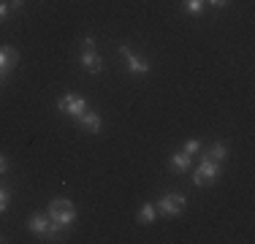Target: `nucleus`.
<instances>
[{
    "mask_svg": "<svg viewBox=\"0 0 255 244\" xmlns=\"http://www.w3.org/2000/svg\"><path fill=\"white\" fill-rule=\"evenodd\" d=\"M49 217L57 220L60 225H68V223H74L76 209H74V204H71L68 198H54L49 204Z\"/></svg>",
    "mask_w": 255,
    "mask_h": 244,
    "instance_id": "f257e3e1",
    "label": "nucleus"
},
{
    "mask_svg": "<svg viewBox=\"0 0 255 244\" xmlns=\"http://www.w3.org/2000/svg\"><path fill=\"white\" fill-rule=\"evenodd\" d=\"M217 176H220L217 163L215 160H204L201 166L196 168V174H193V182H196L198 187H209L212 182H217Z\"/></svg>",
    "mask_w": 255,
    "mask_h": 244,
    "instance_id": "f03ea898",
    "label": "nucleus"
},
{
    "mask_svg": "<svg viewBox=\"0 0 255 244\" xmlns=\"http://www.w3.org/2000/svg\"><path fill=\"white\" fill-rule=\"evenodd\" d=\"M157 209H160L166 217H177L179 212L185 209V195L182 193H166L160 198V204H157Z\"/></svg>",
    "mask_w": 255,
    "mask_h": 244,
    "instance_id": "7ed1b4c3",
    "label": "nucleus"
},
{
    "mask_svg": "<svg viewBox=\"0 0 255 244\" xmlns=\"http://www.w3.org/2000/svg\"><path fill=\"white\" fill-rule=\"evenodd\" d=\"M57 106H60V112L71 114V117H76V120L87 112V101H84L82 95H65V98L57 101Z\"/></svg>",
    "mask_w": 255,
    "mask_h": 244,
    "instance_id": "20e7f679",
    "label": "nucleus"
},
{
    "mask_svg": "<svg viewBox=\"0 0 255 244\" xmlns=\"http://www.w3.org/2000/svg\"><path fill=\"white\" fill-rule=\"evenodd\" d=\"M120 54L128 60V71H130V73H149V63H147V60H141V57H136V54H133L125 44L120 46Z\"/></svg>",
    "mask_w": 255,
    "mask_h": 244,
    "instance_id": "39448f33",
    "label": "nucleus"
},
{
    "mask_svg": "<svg viewBox=\"0 0 255 244\" xmlns=\"http://www.w3.org/2000/svg\"><path fill=\"white\" fill-rule=\"evenodd\" d=\"M16 63H19V52H16L14 46H3V49H0V73L14 71Z\"/></svg>",
    "mask_w": 255,
    "mask_h": 244,
    "instance_id": "423d86ee",
    "label": "nucleus"
},
{
    "mask_svg": "<svg viewBox=\"0 0 255 244\" xmlns=\"http://www.w3.org/2000/svg\"><path fill=\"white\" fill-rule=\"evenodd\" d=\"M82 65L87 68L90 73H101V68H103V60L95 54V49H84L82 52Z\"/></svg>",
    "mask_w": 255,
    "mask_h": 244,
    "instance_id": "0eeeda50",
    "label": "nucleus"
},
{
    "mask_svg": "<svg viewBox=\"0 0 255 244\" xmlns=\"http://www.w3.org/2000/svg\"><path fill=\"white\" fill-rule=\"evenodd\" d=\"M79 122H82V127L87 133H98L101 130V117L95 112H84L82 117H79Z\"/></svg>",
    "mask_w": 255,
    "mask_h": 244,
    "instance_id": "6e6552de",
    "label": "nucleus"
},
{
    "mask_svg": "<svg viewBox=\"0 0 255 244\" xmlns=\"http://www.w3.org/2000/svg\"><path fill=\"white\" fill-rule=\"evenodd\" d=\"M46 225H49V220H46L44 215H33L30 217V223H27V228L33 231V234H38V236H44V231H46Z\"/></svg>",
    "mask_w": 255,
    "mask_h": 244,
    "instance_id": "1a4fd4ad",
    "label": "nucleus"
},
{
    "mask_svg": "<svg viewBox=\"0 0 255 244\" xmlns=\"http://www.w3.org/2000/svg\"><path fill=\"white\" fill-rule=\"evenodd\" d=\"M155 217H157V209H155L152 204H144L141 212H138V223L149 225V223H155Z\"/></svg>",
    "mask_w": 255,
    "mask_h": 244,
    "instance_id": "9d476101",
    "label": "nucleus"
},
{
    "mask_svg": "<svg viewBox=\"0 0 255 244\" xmlns=\"http://www.w3.org/2000/svg\"><path fill=\"white\" fill-rule=\"evenodd\" d=\"M223 157H226V146H223V144H212L209 152L204 155V160H223Z\"/></svg>",
    "mask_w": 255,
    "mask_h": 244,
    "instance_id": "9b49d317",
    "label": "nucleus"
},
{
    "mask_svg": "<svg viewBox=\"0 0 255 244\" xmlns=\"http://www.w3.org/2000/svg\"><path fill=\"white\" fill-rule=\"evenodd\" d=\"M171 166L179 168V171H187V168H190V155H185V152L174 155V157H171Z\"/></svg>",
    "mask_w": 255,
    "mask_h": 244,
    "instance_id": "f8f14e48",
    "label": "nucleus"
},
{
    "mask_svg": "<svg viewBox=\"0 0 255 244\" xmlns=\"http://www.w3.org/2000/svg\"><path fill=\"white\" fill-rule=\"evenodd\" d=\"M60 231H63V225H60V223H57V220H54V223H49V225H46V231H44V236H46V239H49V242H57V236H60Z\"/></svg>",
    "mask_w": 255,
    "mask_h": 244,
    "instance_id": "ddd939ff",
    "label": "nucleus"
},
{
    "mask_svg": "<svg viewBox=\"0 0 255 244\" xmlns=\"http://www.w3.org/2000/svg\"><path fill=\"white\" fill-rule=\"evenodd\" d=\"M185 8L190 11V14H201V8H204V0H185Z\"/></svg>",
    "mask_w": 255,
    "mask_h": 244,
    "instance_id": "4468645a",
    "label": "nucleus"
},
{
    "mask_svg": "<svg viewBox=\"0 0 255 244\" xmlns=\"http://www.w3.org/2000/svg\"><path fill=\"white\" fill-rule=\"evenodd\" d=\"M198 149H201V144H198L196 138H193V141H187V144H185V149H182V152H185V155H190V157H193V155H196Z\"/></svg>",
    "mask_w": 255,
    "mask_h": 244,
    "instance_id": "2eb2a0df",
    "label": "nucleus"
},
{
    "mask_svg": "<svg viewBox=\"0 0 255 244\" xmlns=\"http://www.w3.org/2000/svg\"><path fill=\"white\" fill-rule=\"evenodd\" d=\"M5 206H8V190L0 187V212H5Z\"/></svg>",
    "mask_w": 255,
    "mask_h": 244,
    "instance_id": "dca6fc26",
    "label": "nucleus"
},
{
    "mask_svg": "<svg viewBox=\"0 0 255 244\" xmlns=\"http://www.w3.org/2000/svg\"><path fill=\"white\" fill-rule=\"evenodd\" d=\"M5 16H8V3H0V22H3Z\"/></svg>",
    "mask_w": 255,
    "mask_h": 244,
    "instance_id": "f3484780",
    "label": "nucleus"
},
{
    "mask_svg": "<svg viewBox=\"0 0 255 244\" xmlns=\"http://www.w3.org/2000/svg\"><path fill=\"white\" fill-rule=\"evenodd\" d=\"M22 8V0H8V11H16Z\"/></svg>",
    "mask_w": 255,
    "mask_h": 244,
    "instance_id": "a211bd4d",
    "label": "nucleus"
},
{
    "mask_svg": "<svg viewBox=\"0 0 255 244\" xmlns=\"http://www.w3.org/2000/svg\"><path fill=\"white\" fill-rule=\"evenodd\" d=\"M209 3H212V5H226L228 0H209Z\"/></svg>",
    "mask_w": 255,
    "mask_h": 244,
    "instance_id": "6ab92c4d",
    "label": "nucleus"
},
{
    "mask_svg": "<svg viewBox=\"0 0 255 244\" xmlns=\"http://www.w3.org/2000/svg\"><path fill=\"white\" fill-rule=\"evenodd\" d=\"M3 171H5V157L0 155V174H3Z\"/></svg>",
    "mask_w": 255,
    "mask_h": 244,
    "instance_id": "aec40b11",
    "label": "nucleus"
},
{
    "mask_svg": "<svg viewBox=\"0 0 255 244\" xmlns=\"http://www.w3.org/2000/svg\"><path fill=\"white\" fill-rule=\"evenodd\" d=\"M3 79H5V73H0V84H3Z\"/></svg>",
    "mask_w": 255,
    "mask_h": 244,
    "instance_id": "412c9836",
    "label": "nucleus"
},
{
    "mask_svg": "<svg viewBox=\"0 0 255 244\" xmlns=\"http://www.w3.org/2000/svg\"><path fill=\"white\" fill-rule=\"evenodd\" d=\"M0 242H5V239H3V236H0Z\"/></svg>",
    "mask_w": 255,
    "mask_h": 244,
    "instance_id": "4be33fe9",
    "label": "nucleus"
}]
</instances>
